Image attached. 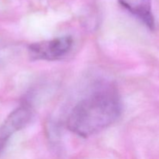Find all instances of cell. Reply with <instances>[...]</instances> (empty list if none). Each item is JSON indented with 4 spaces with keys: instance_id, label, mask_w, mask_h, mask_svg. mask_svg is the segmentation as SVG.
<instances>
[{
    "instance_id": "obj_1",
    "label": "cell",
    "mask_w": 159,
    "mask_h": 159,
    "mask_svg": "<svg viewBox=\"0 0 159 159\" xmlns=\"http://www.w3.org/2000/svg\"><path fill=\"white\" fill-rule=\"evenodd\" d=\"M121 111L122 105L116 89L101 87L74 107L67 124L73 133L86 138L116 122Z\"/></svg>"
},
{
    "instance_id": "obj_2",
    "label": "cell",
    "mask_w": 159,
    "mask_h": 159,
    "mask_svg": "<svg viewBox=\"0 0 159 159\" xmlns=\"http://www.w3.org/2000/svg\"><path fill=\"white\" fill-rule=\"evenodd\" d=\"M72 44V37L65 36L51 40L32 43L28 50L33 60L54 61L66 55L71 51Z\"/></svg>"
},
{
    "instance_id": "obj_3",
    "label": "cell",
    "mask_w": 159,
    "mask_h": 159,
    "mask_svg": "<svg viewBox=\"0 0 159 159\" xmlns=\"http://www.w3.org/2000/svg\"><path fill=\"white\" fill-rule=\"evenodd\" d=\"M32 110L26 105L16 109L8 116L0 127V150H2L13 134L23 129L30 122Z\"/></svg>"
},
{
    "instance_id": "obj_4",
    "label": "cell",
    "mask_w": 159,
    "mask_h": 159,
    "mask_svg": "<svg viewBox=\"0 0 159 159\" xmlns=\"http://www.w3.org/2000/svg\"><path fill=\"white\" fill-rule=\"evenodd\" d=\"M123 7L138 17L150 30L155 29V18L152 9V0H119Z\"/></svg>"
},
{
    "instance_id": "obj_5",
    "label": "cell",
    "mask_w": 159,
    "mask_h": 159,
    "mask_svg": "<svg viewBox=\"0 0 159 159\" xmlns=\"http://www.w3.org/2000/svg\"><path fill=\"white\" fill-rule=\"evenodd\" d=\"M1 152H2V151H0V153H1Z\"/></svg>"
}]
</instances>
